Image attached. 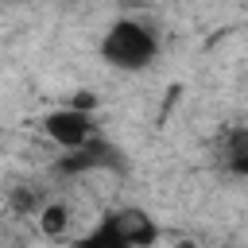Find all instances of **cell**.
Instances as JSON below:
<instances>
[{
  "label": "cell",
  "mask_w": 248,
  "mask_h": 248,
  "mask_svg": "<svg viewBox=\"0 0 248 248\" xmlns=\"http://www.w3.org/2000/svg\"><path fill=\"white\" fill-rule=\"evenodd\" d=\"M159 54V39L140 19H116L101 39V58L116 70H147Z\"/></svg>",
  "instance_id": "obj_1"
},
{
  "label": "cell",
  "mask_w": 248,
  "mask_h": 248,
  "mask_svg": "<svg viewBox=\"0 0 248 248\" xmlns=\"http://www.w3.org/2000/svg\"><path fill=\"white\" fill-rule=\"evenodd\" d=\"M43 136L62 151H81V147H89L97 140V124H93L89 108L62 105V108H50L43 116Z\"/></svg>",
  "instance_id": "obj_2"
},
{
  "label": "cell",
  "mask_w": 248,
  "mask_h": 248,
  "mask_svg": "<svg viewBox=\"0 0 248 248\" xmlns=\"http://www.w3.org/2000/svg\"><path fill=\"white\" fill-rule=\"evenodd\" d=\"M112 225L136 244V248H151L159 240V229H155V217H147L143 209H120L112 213Z\"/></svg>",
  "instance_id": "obj_3"
},
{
  "label": "cell",
  "mask_w": 248,
  "mask_h": 248,
  "mask_svg": "<svg viewBox=\"0 0 248 248\" xmlns=\"http://www.w3.org/2000/svg\"><path fill=\"white\" fill-rule=\"evenodd\" d=\"M35 221H39V232H43L46 240H62V236L70 232L74 213H70V205H66V202H46V205H39V209H35Z\"/></svg>",
  "instance_id": "obj_4"
},
{
  "label": "cell",
  "mask_w": 248,
  "mask_h": 248,
  "mask_svg": "<svg viewBox=\"0 0 248 248\" xmlns=\"http://www.w3.org/2000/svg\"><path fill=\"white\" fill-rule=\"evenodd\" d=\"M78 248H136V244H132V240L112 225V217H105L93 232H85V236L78 240Z\"/></svg>",
  "instance_id": "obj_5"
},
{
  "label": "cell",
  "mask_w": 248,
  "mask_h": 248,
  "mask_svg": "<svg viewBox=\"0 0 248 248\" xmlns=\"http://www.w3.org/2000/svg\"><path fill=\"white\" fill-rule=\"evenodd\" d=\"M232 167H236L240 174H248V143H244V151H240V155L232 159Z\"/></svg>",
  "instance_id": "obj_6"
}]
</instances>
